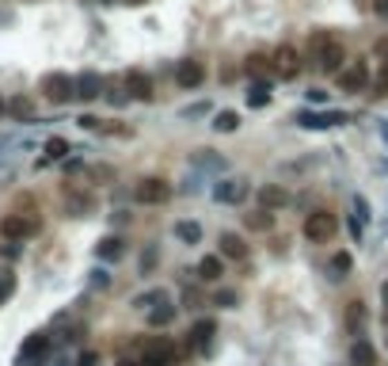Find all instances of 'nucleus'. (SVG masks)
I'll list each match as a JSON object with an SVG mask.
<instances>
[{"label":"nucleus","mask_w":388,"mask_h":366,"mask_svg":"<svg viewBox=\"0 0 388 366\" xmlns=\"http://www.w3.org/2000/svg\"><path fill=\"white\" fill-rule=\"evenodd\" d=\"M308 53H312V61H316L324 73H339L342 61H347V50H342V42L331 35V31H312Z\"/></svg>","instance_id":"f257e3e1"},{"label":"nucleus","mask_w":388,"mask_h":366,"mask_svg":"<svg viewBox=\"0 0 388 366\" xmlns=\"http://www.w3.org/2000/svg\"><path fill=\"white\" fill-rule=\"evenodd\" d=\"M38 229H42L38 214H4V218H0V236H4V241H12V244L35 236Z\"/></svg>","instance_id":"f03ea898"},{"label":"nucleus","mask_w":388,"mask_h":366,"mask_svg":"<svg viewBox=\"0 0 388 366\" xmlns=\"http://www.w3.org/2000/svg\"><path fill=\"white\" fill-rule=\"evenodd\" d=\"M50 336L46 332H35V336H27L23 340V347H19V358H15V366H42L46 363V355H50Z\"/></svg>","instance_id":"7ed1b4c3"},{"label":"nucleus","mask_w":388,"mask_h":366,"mask_svg":"<svg viewBox=\"0 0 388 366\" xmlns=\"http://www.w3.org/2000/svg\"><path fill=\"white\" fill-rule=\"evenodd\" d=\"M133 198H137V202H145V206H160V202L172 198V183L160 180V175H149V180H141L133 187Z\"/></svg>","instance_id":"20e7f679"},{"label":"nucleus","mask_w":388,"mask_h":366,"mask_svg":"<svg viewBox=\"0 0 388 366\" xmlns=\"http://www.w3.org/2000/svg\"><path fill=\"white\" fill-rule=\"evenodd\" d=\"M42 96L50 99V103H68V99L76 96V80L65 73H46L42 76Z\"/></svg>","instance_id":"39448f33"},{"label":"nucleus","mask_w":388,"mask_h":366,"mask_svg":"<svg viewBox=\"0 0 388 366\" xmlns=\"http://www.w3.org/2000/svg\"><path fill=\"white\" fill-rule=\"evenodd\" d=\"M304 236H308L312 244H327L335 236V218L327 210H312L308 218H304Z\"/></svg>","instance_id":"423d86ee"},{"label":"nucleus","mask_w":388,"mask_h":366,"mask_svg":"<svg viewBox=\"0 0 388 366\" xmlns=\"http://www.w3.org/2000/svg\"><path fill=\"white\" fill-rule=\"evenodd\" d=\"M270 65H274V73H278L281 80H293V76L301 73V53H297V46L281 42L278 50L270 53Z\"/></svg>","instance_id":"0eeeda50"},{"label":"nucleus","mask_w":388,"mask_h":366,"mask_svg":"<svg viewBox=\"0 0 388 366\" xmlns=\"http://www.w3.org/2000/svg\"><path fill=\"white\" fill-rule=\"evenodd\" d=\"M137 366H175V343H172V340H152V343H145L141 363H137Z\"/></svg>","instance_id":"6e6552de"},{"label":"nucleus","mask_w":388,"mask_h":366,"mask_svg":"<svg viewBox=\"0 0 388 366\" xmlns=\"http://www.w3.org/2000/svg\"><path fill=\"white\" fill-rule=\"evenodd\" d=\"M205 80V65L202 61H194V58H183L179 65H175V84H179V88H198V84Z\"/></svg>","instance_id":"1a4fd4ad"},{"label":"nucleus","mask_w":388,"mask_h":366,"mask_svg":"<svg viewBox=\"0 0 388 366\" xmlns=\"http://www.w3.org/2000/svg\"><path fill=\"white\" fill-rule=\"evenodd\" d=\"M335 76H339V92H365V84H369V69H365L362 61L339 69Z\"/></svg>","instance_id":"9d476101"},{"label":"nucleus","mask_w":388,"mask_h":366,"mask_svg":"<svg viewBox=\"0 0 388 366\" xmlns=\"http://www.w3.org/2000/svg\"><path fill=\"white\" fill-rule=\"evenodd\" d=\"M342 122H350V114H342V111H324V114L304 111V114H297V126H304V130H327V126H342Z\"/></svg>","instance_id":"9b49d317"},{"label":"nucleus","mask_w":388,"mask_h":366,"mask_svg":"<svg viewBox=\"0 0 388 366\" xmlns=\"http://www.w3.org/2000/svg\"><path fill=\"white\" fill-rule=\"evenodd\" d=\"M122 92H126L129 99H145V103H149L152 99V80L141 73V69H129L126 80H122Z\"/></svg>","instance_id":"f8f14e48"},{"label":"nucleus","mask_w":388,"mask_h":366,"mask_svg":"<svg viewBox=\"0 0 388 366\" xmlns=\"http://www.w3.org/2000/svg\"><path fill=\"white\" fill-rule=\"evenodd\" d=\"M213 198H217V202H243V198H248V183L243 180H221L217 187H213Z\"/></svg>","instance_id":"ddd939ff"},{"label":"nucleus","mask_w":388,"mask_h":366,"mask_svg":"<svg viewBox=\"0 0 388 366\" xmlns=\"http://www.w3.org/2000/svg\"><path fill=\"white\" fill-rule=\"evenodd\" d=\"M286 202H289V195L278 187V183H266V187H259V206H263V210H281Z\"/></svg>","instance_id":"4468645a"},{"label":"nucleus","mask_w":388,"mask_h":366,"mask_svg":"<svg viewBox=\"0 0 388 366\" xmlns=\"http://www.w3.org/2000/svg\"><path fill=\"white\" fill-rule=\"evenodd\" d=\"M99 92H103V76L99 73H80L76 76V96L80 99H95Z\"/></svg>","instance_id":"2eb2a0df"},{"label":"nucleus","mask_w":388,"mask_h":366,"mask_svg":"<svg viewBox=\"0 0 388 366\" xmlns=\"http://www.w3.org/2000/svg\"><path fill=\"white\" fill-rule=\"evenodd\" d=\"M221 256L225 259H243L248 256V244H243L236 233H221Z\"/></svg>","instance_id":"dca6fc26"},{"label":"nucleus","mask_w":388,"mask_h":366,"mask_svg":"<svg viewBox=\"0 0 388 366\" xmlns=\"http://www.w3.org/2000/svg\"><path fill=\"white\" fill-rule=\"evenodd\" d=\"M172 320H175V305H172V297L149 309V324H152V328H164V324H172Z\"/></svg>","instance_id":"f3484780"},{"label":"nucleus","mask_w":388,"mask_h":366,"mask_svg":"<svg viewBox=\"0 0 388 366\" xmlns=\"http://www.w3.org/2000/svg\"><path fill=\"white\" fill-rule=\"evenodd\" d=\"M217 332V324H213V320H198L194 328H190V347L194 351H202L205 343H210V336Z\"/></svg>","instance_id":"a211bd4d"},{"label":"nucleus","mask_w":388,"mask_h":366,"mask_svg":"<svg viewBox=\"0 0 388 366\" xmlns=\"http://www.w3.org/2000/svg\"><path fill=\"white\" fill-rule=\"evenodd\" d=\"M243 69H248L255 80H263L266 73H274V65H270V58L266 53H248V61H243Z\"/></svg>","instance_id":"6ab92c4d"},{"label":"nucleus","mask_w":388,"mask_h":366,"mask_svg":"<svg viewBox=\"0 0 388 366\" xmlns=\"http://www.w3.org/2000/svg\"><path fill=\"white\" fill-rule=\"evenodd\" d=\"M243 225H248V229H255V233H266V229L274 225V214H270V210H263V206H259V210L243 214Z\"/></svg>","instance_id":"aec40b11"},{"label":"nucleus","mask_w":388,"mask_h":366,"mask_svg":"<svg viewBox=\"0 0 388 366\" xmlns=\"http://www.w3.org/2000/svg\"><path fill=\"white\" fill-rule=\"evenodd\" d=\"M350 363H354V366H373V363H377V355H373V347L365 340H354V343H350Z\"/></svg>","instance_id":"412c9836"},{"label":"nucleus","mask_w":388,"mask_h":366,"mask_svg":"<svg viewBox=\"0 0 388 366\" xmlns=\"http://www.w3.org/2000/svg\"><path fill=\"white\" fill-rule=\"evenodd\" d=\"M175 236H179L183 244H198L202 241V225H198V221H175Z\"/></svg>","instance_id":"4be33fe9"},{"label":"nucleus","mask_w":388,"mask_h":366,"mask_svg":"<svg viewBox=\"0 0 388 366\" xmlns=\"http://www.w3.org/2000/svg\"><path fill=\"white\" fill-rule=\"evenodd\" d=\"M122 252H126V248H122L118 236H103V241H99V248H95V256L99 259H122Z\"/></svg>","instance_id":"5701e85b"},{"label":"nucleus","mask_w":388,"mask_h":366,"mask_svg":"<svg viewBox=\"0 0 388 366\" xmlns=\"http://www.w3.org/2000/svg\"><path fill=\"white\" fill-rule=\"evenodd\" d=\"M236 126H240V114L236 111H217L213 114V130H217V134H232Z\"/></svg>","instance_id":"b1692460"},{"label":"nucleus","mask_w":388,"mask_h":366,"mask_svg":"<svg viewBox=\"0 0 388 366\" xmlns=\"http://www.w3.org/2000/svg\"><path fill=\"white\" fill-rule=\"evenodd\" d=\"M266 103H270V84L255 80V84H251V92H248V107H266Z\"/></svg>","instance_id":"393cba45"},{"label":"nucleus","mask_w":388,"mask_h":366,"mask_svg":"<svg viewBox=\"0 0 388 366\" xmlns=\"http://www.w3.org/2000/svg\"><path fill=\"white\" fill-rule=\"evenodd\" d=\"M198 279H202V282H217L221 279V259L217 256H205L202 263H198Z\"/></svg>","instance_id":"a878e982"},{"label":"nucleus","mask_w":388,"mask_h":366,"mask_svg":"<svg viewBox=\"0 0 388 366\" xmlns=\"http://www.w3.org/2000/svg\"><path fill=\"white\" fill-rule=\"evenodd\" d=\"M194 168H213V172H221V168H225V157H217L213 149H202V152H194Z\"/></svg>","instance_id":"bb28decb"},{"label":"nucleus","mask_w":388,"mask_h":366,"mask_svg":"<svg viewBox=\"0 0 388 366\" xmlns=\"http://www.w3.org/2000/svg\"><path fill=\"white\" fill-rule=\"evenodd\" d=\"M160 302H167L164 290H149V294H137L133 297V309H152V305H160Z\"/></svg>","instance_id":"cd10ccee"},{"label":"nucleus","mask_w":388,"mask_h":366,"mask_svg":"<svg viewBox=\"0 0 388 366\" xmlns=\"http://www.w3.org/2000/svg\"><path fill=\"white\" fill-rule=\"evenodd\" d=\"M327 274H331V279H347V274H350V256H347V252H335V256H331V271H327Z\"/></svg>","instance_id":"c85d7f7f"},{"label":"nucleus","mask_w":388,"mask_h":366,"mask_svg":"<svg viewBox=\"0 0 388 366\" xmlns=\"http://www.w3.org/2000/svg\"><path fill=\"white\" fill-rule=\"evenodd\" d=\"M68 152V141L65 137H50V141H46V160H61Z\"/></svg>","instance_id":"c756f323"},{"label":"nucleus","mask_w":388,"mask_h":366,"mask_svg":"<svg viewBox=\"0 0 388 366\" xmlns=\"http://www.w3.org/2000/svg\"><path fill=\"white\" fill-rule=\"evenodd\" d=\"M88 210H91V198L88 195H68V214H73V218H84Z\"/></svg>","instance_id":"7c9ffc66"},{"label":"nucleus","mask_w":388,"mask_h":366,"mask_svg":"<svg viewBox=\"0 0 388 366\" xmlns=\"http://www.w3.org/2000/svg\"><path fill=\"white\" fill-rule=\"evenodd\" d=\"M347 324H350V328H362V324H365V305H362V302H350V305H347Z\"/></svg>","instance_id":"2f4dec72"},{"label":"nucleus","mask_w":388,"mask_h":366,"mask_svg":"<svg viewBox=\"0 0 388 366\" xmlns=\"http://www.w3.org/2000/svg\"><path fill=\"white\" fill-rule=\"evenodd\" d=\"M8 111L15 114V119H30L35 114V107H30V99H23V96H15L12 103H8Z\"/></svg>","instance_id":"473e14b6"},{"label":"nucleus","mask_w":388,"mask_h":366,"mask_svg":"<svg viewBox=\"0 0 388 366\" xmlns=\"http://www.w3.org/2000/svg\"><path fill=\"white\" fill-rule=\"evenodd\" d=\"M373 96H388V61H380V73L373 80Z\"/></svg>","instance_id":"72a5a7b5"},{"label":"nucleus","mask_w":388,"mask_h":366,"mask_svg":"<svg viewBox=\"0 0 388 366\" xmlns=\"http://www.w3.org/2000/svg\"><path fill=\"white\" fill-rule=\"evenodd\" d=\"M12 290H15V274L12 271H0V302H8Z\"/></svg>","instance_id":"f704fd0d"},{"label":"nucleus","mask_w":388,"mask_h":366,"mask_svg":"<svg viewBox=\"0 0 388 366\" xmlns=\"http://www.w3.org/2000/svg\"><path fill=\"white\" fill-rule=\"evenodd\" d=\"M213 305H221V309H232V305H236V290H217V294H213Z\"/></svg>","instance_id":"c9c22d12"},{"label":"nucleus","mask_w":388,"mask_h":366,"mask_svg":"<svg viewBox=\"0 0 388 366\" xmlns=\"http://www.w3.org/2000/svg\"><path fill=\"white\" fill-rule=\"evenodd\" d=\"M210 111H213L210 103H190L187 111H183V119H202V114H210Z\"/></svg>","instance_id":"e433bc0d"},{"label":"nucleus","mask_w":388,"mask_h":366,"mask_svg":"<svg viewBox=\"0 0 388 366\" xmlns=\"http://www.w3.org/2000/svg\"><path fill=\"white\" fill-rule=\"evenodd\" d=\"M373 53H377L380 61H388V35H380L377 42H373Z\"/></svg>","instance_id":"4c0bfd02"},{"label":"nucleus","mask_w":388,"mask_h":366,"mask_svg":"<svg viewBox=\"0 0 388 366\" xmlns=\"http://www.w3.org/2000/svg\"><path fill=\"white\" fill-rule=\"evenodd\" d=\"M76 126H80V130H99V119H95V114H80Z\"/></svg>","instance_id":"58836bf2"},{"label":"nucleus","mask_w":388,"mask_h":366,"mask_svg":"<svg viewBox=\"0 0 388 366\" xmlns=\"http://www.w3.org/2000/svg\"><path fill=\"white\" fill-rule=\"evenodd\" d=\"M362 233H365V225L358 218H350V236H354V241H362Z\"/></svg>","instance_id":"ea45409f"},{"label":"nucleus","mask_w":388,"mask_h":366,"mask_svg":"<svg viewBox=\"0 0 388 366\" xmlns=\"http://www.w3.org/2000/svg\"><path fill=\"white\" fill-rule=\"evenodd\" d=\"M373 12H377L380 19H388V0H373Z\"/></svg>","instance_id":"a19ab883"},{"label":"nucleus","mask_w":388,"mask_h":366,"mask_svg":"<svg viewBox=\"0 0 388 366\" xmlns=\"http://www.w3.org/2000/svg\"><path fill=\"white\" fill-rule=\"evenodd\" d=\"M308 99H312V103H324V99H327V92H320V88H312V92H308Z\"/></svg>","instance_id":"79ce46f5"},{"label":"nucleus","mask_w":388,"mask_h":366,"mask_svg":"<svg viewBox=\"0 0 388 366\" xmlns=\"http://www.w3.org/2000/svg\"><path fill=\"white\" fill-rule=\"evenodd\" d=\"M380 302H385V324H388V282L380 286Z\"/></svg>","instance_id":"37998d69"},{"label":"nucleus","mask_w":388,"mask_h":366,"mask_svg":"<svg viewBox=\"0 0 388 366\" xmlns=\"http://www.w3.org/2000/svg\"><path fill=\"white\" fill-rule=\"evenodd\" d=\"M76 366H95V355H91V351H88V355H80V363H76Z\"/></svg>","instance_id":"c03bdc74"},{"label":"nucleus","mask_w":388,"mask_h":366,"mask_svg":"<svg viewBox=\"0 0 388 366\" xmlns=\"http://www.w3.org/2000/svg\"><path fill=\"white\" fill-rule=\"evenodd\" d=\"M0 114H8V103H4V99H0Z\"/></svg>","instance_id":"a18cd8bd"},{"label":"nucleus","mask_w":388,"mask_h":366,"mask_svg":"<svg viewBox=\"0 0 388 366\" xmlns=\"http://www.w3.org/2000/svg\"><path fill=\"white\" fill-rule=\"evenodd\" d=\"M118 366H137V363H129V358H122V363Z\"/></svg>","instance_id":"49530a36"},{"label":"nucleus","mask_w":388,"mask_h":366,"mask_svg":"<svg viewBox=\"0 0 388 366\" xmlns=\"http://www.w3.org/2000/svg\"><path fill=\"white\" fill-rule=\"evenodd\" d=\"M129 4H145V0H129Z\"/></svg>","instance_id":"de8ad7c7"},{"label":"nucleus","mask_w":388,"mask_h":366,"mask_svg":"<svg viewBox=\"0 0 388 366\" xmlns=\"http://www.w3.org/2000/svg\"><path fill=\"white\" fill-rule=\"evenodd\" d=\"M385 343H388V340H385Z\"/></svg>","instance_id":"09e8293b"}]
</instances>
